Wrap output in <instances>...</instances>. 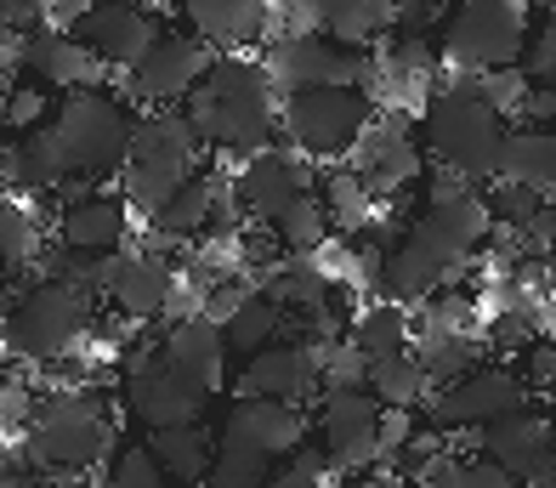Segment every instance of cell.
<instances>
[{
  "mask_svg": "<svg viewBox=\"0 0 556 488\" xmlns=\"http://www.w3.org/2000/svg\"><path fill=\"white\" fill-rule=\"evenodd\" d=\"M420 148L438 153V165H454L466 183H489L500 171V137H505V120L489 109L483 97H471L466 86H448L426 102L420 114Z\"/></svg>",
  "mask_w": 556,
  "mask_h": 488,
  "instance_id": "1",
  "label": "cell"
},
{
  "mask_svg": "<svg viewBox=\"0 0 556 488\" xmlns=\"http://www.w3.org/2000/svg\"><path fill=\"white\" fill-rule=\"evenodd\" d=\"M23 454L40 472H86L109 454V415L86 392H58L29 409L23 421Z\"/></svg>",
  "mask_w": 556,
  "mask_h": 488,
  "instance_id": "2",
  "label": "cell"
},
{
  "mask_svg": "<svg viewBox=\"0 0 556 488\" xmlns=\"http://www.w3.org/2000/svg\"><path fill=\"white\" fill-rule=\"evenodd\" d=\"M193 160H199V137L182 114H148V120H131V137H125V204L137 211H154V204L193 176Z\"/></svg>",
  "mask_w": 556,
  "mask_h": 488,
  "instance_id": "3",
  "label": "cell"
},
{
  "mask_svg": "<svg viewBox=\"0 0 556 488\" xmlns=\"http://www.w3.org/2000/svg\"><path fill=\"white\" fill-rule=\"evenodd\" d=\"M528 40V7L522 0H454L443 12V63L460 74L511 68Z\"/></svg>",
  "mask_w": 556,
  "mask_h": 488,
  "instance_id": "4",
  "label": "cell"
},
{
  "mask_svg": "<svg viewBox=\"0 0 556 488\" xmlns=\"http://www.w3.org/2000/svg\"><path fill=\"white\" fill-rule=\"evenodd\" d=\"M86 290L63 285V278H46V285H29L17 296L12 318H7V347L17 358H40V364H52V358H68L74 347L86 341Z\"/></svg>",
  "mask_w": 556,
  "mask_h": 488,
  "instance_id": "5",
  "label": "cell"
},
{
  "mask_svg": "<svg viewBox=\"0 0 556 488\" xmlns=\"http://www.w3.org/2000/svg\"><path fill=\"white\" fill-rule=\"evenodd\" d=\"M52 132L68 153V171L91 176V183H103L109 171H119L125 160V137H131V114L119 109L114 97H103L97 86H80L68 91V102L58 109Z\"/></svg>",
  "mask_w": 556,
  "mask_h": 488,
  "instance_id": "6",
  "label": "cell"
},
{
  "mask_svg": "<svg viewBox=\"0 0 556 488\" xmlns=\"http://www.w3.org/2000/svg\"><path fill=\"white\" fill-rule=\"evenodd\" d=\"M375 120V91L364 86H307L285 102V132L301 153H346Z\"/></svg>",
  "mask_w": 556,
  "mask_h": 488,
  "instance_id": "7",
  "label": "cell"
},
{
  "mask_svg": "<svg viewBox=\"0 0 556 488\" xmlns=\"http://www.w3.org/2000/svg\"><path fill=\"white\" fill-rule=\"evenodd\" d=\"M267 80L273 86H285V91H307V86H364V74H369V58L364 51H352V46H336V40H324V35H278L267 46Z\"/></svg>",
  "mask_w": 556,
  "mask_h": 488,
  "instance_id": "8",
  "label": "cell"
},
{
  "mask_svg": "<svg viewBox=\"0 0 556 488\" xmlns=\"http://www.w3.org/2000/svg\"><path fill=\"white\" fill-rule=\"evenodd\" d=\"M528 403V387L500 370V364H477L466 370L460 380H448V392L432 398V426L438 431H466V426H489L500 415H511V409Z\"/></svg>",
  "mask_w": 556,
  "mask_h": 488,
  "instance_id": "9",
  "label": "cell"
},
{
  "mask_svg": "<svg viewBox=\"0 0 556 488\" xmlns=\"http://www.w3.org/2000/svg\"><path fill=\"white\" fill-rule=\"evenodd\" d=\"M307 183H313L307 160H295V153H278V148H250L244 165L227 176V199L239 204L244 222H273Z\"/></svg>",
  "mask_w": 556,
  "mask_h": 488,
  "instance_id": "10",
  "label": "cell"
},
{
  "mask_svg": "<svg viewBox=\"0 0 556 488\" xmlns=\"http://www.w3.org/2000/svg\"><path fill=\"white\" fill-rule=\"evenodd\" d=\"M205 398L211 392H199L193 380L176 375L160 358V347L142 352L131 364V375H125V409H131L148 431H154V426H176V421H199V415H205Z\"/></svg>",
  "mask_w": 556,
  "mask_h": 488,
  "instance_id": "11",
  "label": "cell"
},
{
  "mask_svg": "<svg viewBox=\"0 0 556 488\" xmlns=\"http://www.w3.org/2000/svg\"><path fill=\"white\" fill-rule=\"evenodd\" d=\"M466 262H471L466 250H454V245H443L432 234H420V227H409V239L381 255V290H392V301H403V306H420L432 290H443Z\"/></svg>",
  "mask_w": 556,
  "mask_h": 488,
  "instance_id": "12",
  "label": "cell"
},
{
  "mask_svg": "<svg viewBox=\"0 0 556 488\" xmlns=\"http://www.w3.org/2000/svg\"><path fill=\"white\" fill-rule=\"evenodd\" d=\"M477 449L489 460H500L511 477H534V488H556V454H551V421L528 415V403L511 409V415H500L489 426H477Z\"/></svg>",
  "mask_w": 556,
  "mask_h": 488,
  "instance_id": "13",
  "label": "cell"
},
{
  "mask_svg": "<svg viewBox=\"0 0 556 488\" xmlns=\"http://www.w3.org/2000/svg\"><path fill=\"white\" fill-rule=\"evenodd\" d=\"M375 421H381V403H375L364 387H341V392H324L318 409V449L336 472H358L375 460Z\"/></svg>",
  "mask_w": 556,
  "mask_h": 488,
  "instance_id": "14",
  "label": "cell"
},
{
  "mask_svg": "<svg viewBox=\"0 0 556 488\" xmlns=\"http://www.w3.org/2000/svg\"><path fill=\"white\" fill-rule=\"evenodd\" d=\"M211 63V46L199 40V35H154L142 46V58L131 63V91L142 102H182L193 86H199V74H205Z\"/></svg>",
  "mask_w": 556,
  "mask_h": 488,
  "instance_id": "15",
  "label": "cell"
},
{
  "mask_svg": "<svg viewBox=\"0 0 556 488\" xmlns=\"http://www.w3.org/2000/svg\"><path fill=\"white\" fill-rule=\"evenodd\" d=\"M352 171L364 176L369 193H397L426 171V148H420V137L409 132V125L375 114L358 132V142H352Z\"/></svg>",
  "mask_w": 556,
  "mask_h": 488,
  "instance_id": "16",
  "label": "cell"
},
{
  "mask_svg": "<svg viewBox=\"0 0 556 488\" xmlns=\"http://www.w3.org/2000/svg\"><path fill=\"white\" fill-rule=\"evenodd\" d=\"M154 35H160L154 17H148V7H137V0H86V7L74 12V40L91 46L97 58L114 63V68H131Z\"/></svg>",
  "mask_w": 556,
  "mask_h": 488,
  "instance_id": "17",
  "label": "cell"
},
{
  "mask_svg": "<svg viewBox=\"0 0 556 488\" xmlns=\"http://www.w3.org/2000/svg\"><path fill=\"white\" fill-rule=\"evenodd\" d=\"M244 398H285V403H307L318 392V347L313 341H267L250 352V364L239 375Z\"/></svg>",
  "mask_w": 556,
  "mask_h": 488,
  "instance_id": "18",
  "label": "cell"
},
{
  "mask_svg": "<svg viewBox=\"0 0 556 488\" xmlns=\"http://www.w3.org/2000/svg\"><path fill=\"white\" fill-rule=\"evenodd\" d=\"M222 443H244L256 454H290L307 443V409L285 398H239V409H227V421L216 431Z\"/></svg>",
  "mask_w": 556,
  "mask_h": 488,
  "instance_id": "19",
  "label": "cell"
},
{
  "mask_svg": "<svg viewBox=\"0 0 556 488\" xmlns=\"http://www.w3.org/2000/svg\"><path fill=\"white\" fill-rule=\"evenodd\" d=\"M170 267L160 262V255H137V250H109L103 255V290L125 318H160V306H165V296H170Z\"/></svg>",
  "mask_w": 556,
  "mask_h": 488,
  "instance_id": "20",
  "label": "cell"
},
{
  "mask_svg": "<svg viewBox=\"0 0 556 488\" xmlns=\"http://www.w3.org/2000/svg\"><path fill=\"white\" fill-rule=\"evenodd\" d=\"M23 68L52 91H80L103 80V58L91 46H80L74 35H52V29H29L23 35Z\"/></svg>",
  "mask_w": 556,
  "mask_h": 488,
  "instance_id": "21",
  "label": "cell"
},
{
  "mask_svg": "<svg viewBox=\"0 0 556 488\" xmlns=\"http://www.w3.org/2000/svg\"><path fill=\"white\" fill-rule=\"evenodd\" d=\"M160 358H165V364L182 375V380H193L199 392H216V387H222V364H227L222 324H211L205 313L176 318L170 336H165V347H160Z\"/></svg>",
  "mask_w": 556,
  "mask_h": 488,
  "instance_id": "22",
  "label": "cell"
},
{
  "mask_svg": "<svg viewBox=\"0 0 556 488\" xmlns=\"http://www.w3.org/2000/svg\"><path fill=\"white\" fill-rule=\"evenodd\" d=\"M125 222H131L125 199H114V193H86V199L63 204L58 245H63V250H80V255H109V250L125 245Z\"/></svg>",
  "mask_w": 556,
  "mask_h": 488,
  "instance_id": "23",
  "label": "cell"
},
{
  "mask_svg": "<svg viewBox=\"0 0 556 488\" xmlns=\"http://www.w3.org/2000/svg\"><path fill=\"white\" fill-rule=\"evenodd\" d=\"M193 35L222 51H244L267 35V0H176Z\"/></svg>",
  "mask_w": 556,
  "mask_h": 488,
  "instance_id": "24",
  "label": "cell"
},
{
  "mask_svg": "<svg viewBox=\"0 0 556 488\" xmlns=\"http://www.w3.org/2000/svg\"><path fill=\"white\" fill-rule=\"evenodd\" d=\"M295 12H307L318 23L324 40L364 51L369 40H381L392 29V0H290Z\"/></svg>",
  "mask_w": 556,
  "mask_h": 488,
  "instance_id": "25",
  "label": "cell"
},
{
  "mask_svg": "<svg viewBox=\"0 0 556 488\" xmlns=\"http://www.w3.org/2000/svg\"><path fill=\"white\" fill-rule=\"evenodd\" d=\"M148 454L160 460V472L170 483L199 488V477H205L211 454H216V431L205 426V415H199V421H176V426H154V431H148Z\"/></svg>",
  "mask_w": 556,
  "mask_h": 488,
  "instance_id": "26",
  "label": "cell"
},
{
  "mask_svg": "<svg viewBox=\"0 0 556 488\" xmlns=\"http://www.w3.org/2000/svg\"><path fill=\"white\" fill-rule=\"evenodd\" d=\"M415 227L420 234H432V239H443V245H454V250H477L489 239V227H494V216H489V199L477 193V188H466V193H448V199H426V211L415 216Z\"/></svg>",
  "mask_w": 556,
  "mask_h": 488,
  "instance_id": "27",
  "label": "cell"
},
{
  "mask_svg": "<svg viewBox=\"0 0 556 488\" xmlns=\"http://www.w3.org/2000/svg\"><path fill=\"white\" fill-rule=\"evenodd\" d=\"M505 183H522V188H534L551 199L556 188V137H551V125H522V132H511L505 125V137H500V171Z\"/></svg>",
  "mask_w": 556,
  "mask_h": 488,
  "instance_id": "28",
  "label": "cell"
},
{
  "mask_svg": "<svg viewBox=\"0 0 556 488\" xmlns=\"http://www.w3.org/2000/svg\"><path fill=\"white\" fill-rule=\"evenodd\" d=\"M222 199H227V176H188V183H176L148 216H154V227L165 239H193L211 227V211Z\"/></svg>",
  "mask_w": 556,
  "mask_h": 488,
  "instance_id": "29",
  "label": "cell"
},
{
  "mask_svg": "<svg viewBox=\"0 0 556 488\" xmlns=\"http://www.w3.org/2000/svg\"><path fill=\"white\" fill-rule=\"evenodd\" d=\"M364 392L381 409H415L426 398V375L415 364V352L397 347V352H381V358H364Z\"/></svg>",
  "mask_w": 556,
  "mask_h": 488,
  "instance_id": "30",
  "label": "cell"
},
{
  "mask_svg": "<svg viewBox=\"0 0 556 488\" xmlns=\"http://www.w3.org/2000/svg\"><path fill=\"white\" fill-rule=\"evenodd\" d=\"M295 336V318L285 313L278 301H267L262 290H250L244 301H239V313L222 324V341L233 347V352H256V347H267V341H290Z\"/></svg>",
  "mask_w": 556,
  "mask_h": 488,
  "instance_id": "31",
  "label": "cell"
},
{
  "mask_svg": "<svg viewBox=\"0 0 556 488\" xmlns=\"http://www.w3.org/2000/svg\"><path fill=\"white\" fill-rule=\"evenodd\" d=\"M267 227H273V239H278L285 255H318L324 245H330V216H324V199L313 188H301Z\"/></svg>",
  "mask_w": 556,
  "mask_h": 488,
  "instance_id": "32",
  "label": "cell"
},
{
  "mask_svg": "<svg viewBox=\"0 0 556 488\" xmlns=\"http://www.w3.org/2000/svg\"><path fill=\"white\" fill-rule=\"evenodd\" d=\"M262 296H267V301H278L290 318H301V313H313V306L330 301V278H324V273L313 267V255H290L285 267H273V273H267Z\"/></svg>",
  "mask_w": 556,
  "mask_h": 488,
  "instance_id": "33",
  "label": "cell"
},
{
  "mask_svg": "<svg viewBox=\"0 0 556 488\" xmlns=\"http://www.w3.org/2000/svg\"><path fill=\"white\" fill-rule=\"evenodd\" d=\"M415 364L426 380H460L466 370L483 364V341L471 336H420V352H415Z\"/></svg>",
  "mask_w": 556,
  "mask_h": 488,
  "instance_id": "34",
  "label": "cell"
},
{
  "mask_svg": "<svg viewBox=\"0 0 556 488\" xmlns=\"http://www.w3.org/2000/svg\"><path fill=\"white\" fill-rule=\"evenodd\" d=\"M352 347H358L364 358H381V352H397V347H409V306L403 301H381V306H369V313L352 324Z\"/></svg>",
  "mask_w": 556,
  "mask_h": 488,
  "instance_id": "35",
  "label": "cell"
},
{
  "mask_svg": "<svg viewBox=\"0 0 556 488\" xmlns=\"http://www.w3.org/2000/svg\"><path fill=\"white\" fill-rule=\"evenodd\" d=\"M324 216H330V227H346V234H358V227L369 222V188L358 171H324Z\"/></svg>",
  "mask_w": 556,
  "mask_h": 488,
  "instance_id": "36",
  "label": "cell"
},
{
  "mask_svg": "<svg viewBox=\"0 0 556 488\" xmlns=\"http://www.w3.org/2000/svg\"><path fill=\"white\" fill-rule=\"evenodd\" d=\"M262 477H267V454L216 438V454H211L205 477H199V488H262Z\"/></svg>",
  "mask_w": 556,
  "mask_h": 488,
  "instance_id": "37",
  "label": "cell"
},
{
  "mask_svg": "<svg viewBox=\"0 0 556 488\" xmlns=\"http://www.w3.org/2000/svg\"><path fill=\"white\" fill-rule=\"evenodd\" d=\"M517 68H522V80H528V86H551V80H556V29H551V17L522 40Z\"/></svg>",
  "mask_w": 556,
  "mask_h": 488,
  "instance_id": "38",
  "label": "cell"
},
{
  "mask_svg": "<svg viewBox=\"0 0 556 488\" xmlns=\"http://www.w3.org/2000/svg\"><path fill=\"white\" fill-rule=\"evenodd\" d=\"M46 86H7V97H0V125L7 132H35V125H46Z\"/></svg>",
  "mask_w": 556,
  "mask_h": 488,
  "instance_id": "39",
  "label": "cell"
},
{
  "mask_svg": "<svg viewBox=\"0 0 556 488\" xmlns=\"http://www.w3.org/2000/svg\"><path fill=\"white\" fill-rule=\"evenodd\" d=\"M114 488H176V483L160 472V460L148 454V443H131L114 460Z\"/></svg>",
  "mask_w": 556,
  "mask_h": 488,
  "instance_id": "40",
  "label": "cell"
},
{
  "mask_svg": "<svg viewBox=\"0 0 556 488\" xmlns=\"http://www.w3.org/2000/svg\"><path fill=\"white\" fill-rule=\"evenodd\" d=\"M29 250H35V222L23 216L12 199H0V267L29 262Z\"/></svg>",
  "mask_w": 556,
  "mask_h": 488,
  "instance_id": "41",
  "label": "cell"
},
{
  "mask_svg": "<svg viewBox=\"0 0 556 488\" xmlns=\"http://www.w3.org/2000/svg\"><path fill=\"white\" fill-rule=\"evenodd\" d=\"M483 199H489V216H494V222H505V227H522V222L545 204V193L522 188V183H505V176H500V188H494V193H483Z\"/></svg>",
  "mask_w": 556,
  "mask_h": 488,
  "instance_id": "42",
  "label": "cell"
},
{
  "mask_svg": "<svg viewBox=\"0 0 556 488\" xmlns=\"http://www.w3.org/2000/svg\"><path fill=\"white\" fill-rule=\"evenodd\" d=\"M244 296H250L244 278H233V273H216L211 285L199 290V313H205L211 324H227V318L239 313V301H244Z\"/></svg>",
  "mask_w": 556,
  "mask_h": 488,
  "instance_id": "43",
  "label": "cell"
},
{
  "mask_svg": "<svg viewBox=\"0 0 556 488\" xmlns=\"http://www.w3.org/2000/svg\"><path fill=\"white\" fill-rule=\"evenodd\" d=\"M290 454H295L290 466L267 472L262 488H318V483H324V466H330V460H324V449H290Z\"/></svg>",
  "mask_w": 556,
  "mask_h": 488,
  "instance_id": "44",
  "label": "cell"
},
{
  "mask_svg": "<svg viewBox=\"0 0 556 488\" xmlns=\"http://www.w3.org/2000/svg\"><path fill=\"white\" fill-rule=\"evenodd\" d=\"M534 336H540V324L528 318V313H505V318H494V324H489L483 347H494V352H522Z\"/></svg>",
  "mask_w": 556,
  "mask_h": 488,
  "instance_id": "45",
  "label": "cell"
},
{
  "mask_svg": "<svg viewBox=\"0 0 556 488\" xmlns=\"http://www.w3.org/2000/svg\"><path fill=\"white\" fill-rule=\"evenodd\" d=\"M409 431H415L409 409H381V421H375V460H392L403 443H409Z\"/></svg>",
  "mask_w": 556,
  "mask_h": 488,
  "instance_id": "46",
  "label": "cell"
},
{
  "mask_svg": "<svg viewBox=\"0 0 556 488\" xmlns=\"http://www.w3.org/2000/svg\"><path fill=\"white\" fill-rule=\"evenodd\" d=\"M551 375H556V347L545 341V336H534L522 347V387H534V392H551Z\"/></svg>",
  "mask_w": 556,
  "mask_h": 488,
  "instance_id": "47",
  "label": "cell"
},
{
  "mask_svg": "<svg viewBox=\"0 0 556 488\" xmlns=\"http://www.w3.org/2000/svg\"><path fill=\"white\" fill-rule=\"evenodd\" d=\"M460 488H522V477H511L489 454H471V460H460Z\"/></svg>",
  "mask_w": 556,
  "mask_h": 488,
  "instance_id": "48",
  "label": "cell"
},
{
  "mask_svg": "<svg viewBox=\"0 0 556 488\" xmlns=\"http://www.w3.org/2000/svg\"><path fill=\"white\" fill-rule=\"evenodd\" d=\"M517 114L534 120V125H551V120H556V91H551V86H528V97H522Z\"/></svg>",
  "mask_w": 556,
  "mask_h": 488,
  "instance_id": "49",
  "label": "cell"
},
{
  "mask_svg": "<svg viewBox=\"0 0 556 488\" xmlns=\"http://www.w3.org/2000/svg\"><path fill=\"white\" fill-rule=\"evenodd\" d=\"M341 488H387V483H341Z\"/></svg>",
  "mask_w": 556,
  "mask_h": 488,
  "instance_id": "50",
  "label": "cell"
},
{
  "mask_svg": "<svg viewBox=\"0 0 556 488\" xmlns=\"http://www.w3.org/2000/svg\"><path fill=\"white\" fill-rule=\"evenodd\" d=\"M522 7H540V12H551V0H522Z\"/></svg>",
  "mask_w": 556,
  "mask_h": 488,
  "instance_id": "51",
  "label": "cell"
}]
</instances>
